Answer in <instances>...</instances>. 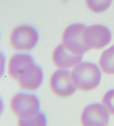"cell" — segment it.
<instances>
[{
  "instance_id": "8992f818",
  "label": "cell",
  "mask_w": 114,
  "mask_h": 126,
  "mask_svg": "<svg viewBox=\"0 0 114 126\" xmlns=\"http://www.w3.org/2000/svg\"><path fill=\"white\" fill-rule=\"evenodd\" d=\"M113 33L109 28L102 24H93L85 28L84 41L90 49H101L111 43Z\"/></svg>"
},
{
  "instance_id": "4fadbf2b",
  "label": "cell",
  "mask_w": 114,
  "mask_h": 126,
  "mask_svg": "<svg viewBox=\"0 0 114 126\" xmlns=\"http://www.w3.org/2000/svg\"><path fill=\"white\" fill-rule=\"evenodd\" d=\"M114 0H85L88 9L94 14H101L108 10Z\"/></svg>"
},
{
  "instance_id": "30bf717a",
  "label": "cell",
  "mask_w": 114,
  "mask_h": 126,
  "mask_svg": "<svg viewBox=\"0 0 114 126\" xmlns=\"http://www.w3.org/2000/svg\"><path fill=\"white\" fill-rule=\"evenodd\" d=\"M35 63L30 53L18 52L10 57L8 63V74L13 79L17 80L25 69Z\"/></svg>"
},
{
  "instance_id": "277c9868",
  "label": "cell",
  "mask_w": 114,
  "mask_h": 126,
  "mask_svg": "<svg viewBox=\"0 0 114 126\" xmlns=\"http://www.w3.org/2000/svg\"><path fill=\"white\" fill-rule=\"evenodd\" d=\"M86 26L80 22L70 24L65 28L62 36V43L72 53L84 56L89 51L84 41V32Z\"/></svg>"
},
{
  "instance_id": "8fae6325",
  "label": "cell",
  "mask_w": 114,
  "mask_h": 126,
  "mask_svg": "<svg viewBox=\"0 0 114 126\" xmlns=\"http://www.w3.org/2000/svg\"><path fill=\"white\" fill-rule=\"evenodd\" d=\"M98 65L103 73L114 75V45L102 52L99 58Z\"/></svg>"
},
{
  "instance_id": "7a4b0ae2",
  "label": "cell",
  "mask_w": 114,
  "mask_h": 126,
  "mask_svg": "<svg viewBox=\"0 0 114 126\" xmlns=\"http://www.w3.org/2000/svg\"><path fill=\"white\" fill-rule=\"evenodd\" d=\"M40 40L37 30L29 25H21L15 27L11 32L9 42L11 46L18 52H27L32 50Z\"/></svg>"
},
{
  "instance_id": "9c48e42d",
  "label": "cell",
  "mask_w": 114,
  "mask_h": 126,
  "mask_svg": "<svg viewBox=\"0 0 114 126\" xmlns=\"http://www.w3.org/2000/svg\"><path fill=\"white\" fill-rule=\"evenodd\" d=\"M83 56L76 55L66 48L62 43L54 49L52 55L54 64L58 69H70L74 68L82 61Z\"/></svg>"
},
{
  "instance_id": "5b68a950",
  "label": "cell",
  "mask_w": 114,
  "mask_h": 126,
  "mask_svg": "<svg viewBox=\"0 0 114 126\" xmlns=\"http://www.w3.org/2000/svg\"><path fill=\"white\" fill-rule=\"evenodd\" d=\"M52 92L57 96L66 98L71 96L77 90L74 81L72 71L58 69L52 74L49 82Z\"/></svg>"
},
{
  "instance_id": "5bb4252c",
  "label": "cell",
  "mask_w": 114,
  "mask_h": 126,
  "mask_svg": "<svg viewBox=\"0 0 114 126\" xmlns=\"http://www.w3.org/2000/svg\"><path fill=\"white\" fill-rule=\"evenodd\" d=\"M102 103L110 114L114 115V88L107 91L103 97Z\"/></svg>"
},
{
  "instance_id": "3957f363",
  "label": "cell",
  "mask_w": 114,
  "mask_h": 126,
  "mask_svg": "<svg viewBox=\"0 0 114 126\" xmlns=\"http://www.w3.org/2000/svg\"><path fill=\"white\" fill-rule=\"evenodd\" d=\"M40 100L38 96L27 91L16 93L10 102L11 110L19 118L34 116L40 111Z\"/></svg>"
},
{
  "instance_id": "52a82bcc",
  "label": "cell",
  "mask_w": 114,
  "mask_h": 126,
  "mask_svg": "<svg viewBox=\"0 0 114 126\" xmlns=\"http://www.w3.org/2000/svg\"><path fill=\"white\" fill-rule=\"evenodd\" d=\"M110 115L102 103H93L85 107L81 122L82 126H107L110 121Z\"/></svg>"
},
{
  "instance_id": "7c38bea8",
  "label": "cell",
  "mask_w": 114,
  "mask_h": 126,
  "mask_svg": "<svg viewBox=\"0 0 114 126\" xmlns=\"http://www.w3.org/2000/svg\"><path fill=\"white\" fill-rule=\"evenodd\" d=\"M47 119L44 112H38L27 118H19L17 126H47Z\"/></svg>"
},
{
  "instance_id": "6da1fadb",
  "label": "cell",
  "mask_w": 114,
  "mask_h": 126,
  "mask_svg": "<svg viewBox=\"0 0 114 126\" xmlns=\"http://www.w3.org/2000/svg\"><path fill=\"white\" fill-rule=\"evenodd\" d=\"M71 71L76 87L82 91L95 90L101 82L103 72L99 65L96 63L82 61Z\"/></svg>"
},
{
  "instance_id": "ba28073f",
  "label": "cell",
  "mask_w": 114,
  "mask_h": 126,
  "mask_svg": "<svg viewBox=\"0 0 114 126\" xmlns=\"http://www.w3.org/2000/svg\"><path fill=\"white\" fill-rule=\"evenodd\" d=\"M44 72L40 66L36 63L28 67L17 80L22 90L31 92L40 87L44 80Z\"/></svg>"
}]
</instances>
